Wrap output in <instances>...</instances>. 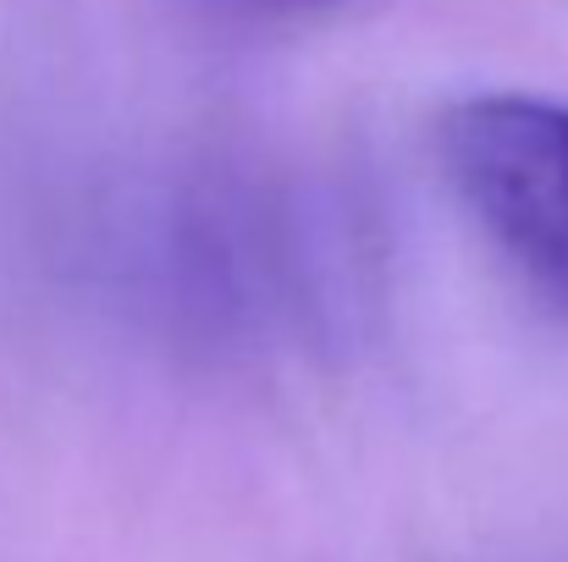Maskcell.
I'll list each match as a JSON object with an SVG mask.
<instances>
[{
	"label": "cell",
	"instance_id": "obj_1",
	"mask_svg": "<svg viewBox=\"0 0 568 562\" xmlns=\"http://www.w3.org/2000/svg\"><path fill=\"white\" fill-rule=\"evenodd\" d=\"M436 155L486 243L568 320V105L547 94H469L436 122Z\"/></svg>",
	"mask_w": 568,
	"mask_h": 562
},
{
	"label": "cell",
	"instance_id": "obj_2",
	"mask_svg": "<svg viewBox=\"0 0 568 562\" xmlns=\"http://www.w3.org/2000/svg\"><path fill=\"white\" fill-rule=\"evenodd\" d=\"M215 6L232 11V17L271 22V17H310V11H326V6H343V0H215Z\"/></svg>",
	"mask_w": 568,
	"mask_h": 562
}]
</instances>
